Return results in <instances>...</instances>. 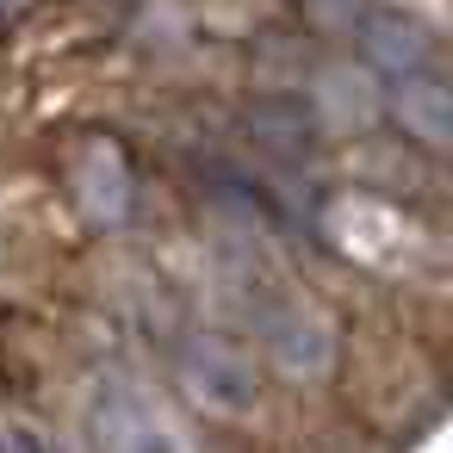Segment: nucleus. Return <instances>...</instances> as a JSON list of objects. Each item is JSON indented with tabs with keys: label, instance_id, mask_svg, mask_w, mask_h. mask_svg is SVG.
Segmentation results:
<instances>
[{
	"label": "nucleus",
	"instance_id": "obj_3",
	"mask_svg": "<svg viewBox=\"0 0 453 453\" xmlns=\"http://www.w3.org/2000/svg\"><path fill=\"white\" fill-rule=\"evenodd\" d=\"M397 112L428 137V143H447V94L434 81H403L397 88Z\"/></svg>",
	"mask_w": 453,
	"mask_h": 453
},
{
	"label": "nucleus",
	"instance_id": "obj_1",
	"mask_svg": "<svg viewBox=\"0 0 453 453\" xmlns=\"http://www.w3.org/2000/svg\"><path fill=\"white\" fill-rule=\"evenodd\" d=\"M366 50H372V63H385V69H397V75H416V69L428 63L422 26L403 19V13H379V19L366 26Z\"/></svg>",
	"mask_w": 453,
	"mask_h": 453
},
{
	"label": "nucleus",
	"instance_id": "obj_2",
	"mask_svg": "<svg viewBox=\"0 0 453 453\" xmlns=\"http://www.w3.org/2000/svg\"><path fill=\"white\" fill-rule=\"evenodd\" d=\"M187 372H193V385H205L218 403H242V397H249V366H242L224 342H193Z\"/></svg>",
	"mask_w": 453,
	"mask_h": 453
},
{
	"label": "nucleus",
	"instance_id": "obj_4",
	"mask_svg": "<svg viewBox=\"0 0 453 453\" xmlns=\"http://www.w3.org/2000/svg\"><path fill=\"white\" fill-rule=\"evenodd\" d=\"M0 453H32V441L26 434H0Z\"/></svg>",
	"mask_w": 453,
	"mask_h": 453
}]
</instances>
